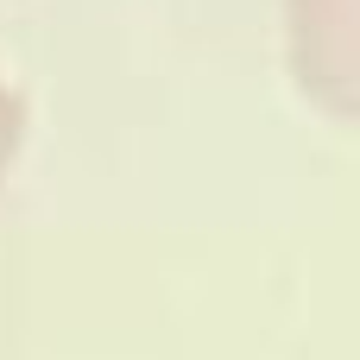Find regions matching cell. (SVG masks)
I'll return each mask as SVG.
<instances>
[{"mask_svg":"<svg viewBox=\"0 0 360 360\" xmlns=\"http://www.w3.org/2000/svg\"><path fill=\"white\" fill-rule=\"evenodd\" d=\"M285 57L297 89L348 120L360 108V0H285Z\"/></svg>","mask_w":360,"mask_h":360,"instance_id":"cell-1","label":"cell"},{"mask_svg":"<svg viewBox=\"0 0 360 360\" xmlns=\"http://www.w3.org/2000/svg\"><path fill=\"white\" fill-rule=\"evenodd\" d=\"M19 127H25L19 95H13V82L0 76V177H6V171H13V158H19Z\"/></svg>","mask_w":360,"mask_h":360,"instance_id":"cell-2","label":"cell"}]
</instances>
